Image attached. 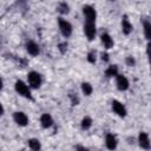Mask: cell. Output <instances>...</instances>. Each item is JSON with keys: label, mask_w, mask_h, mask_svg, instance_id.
I'll list each match as a JSON object with an SVG mask.
<instances>
[{"label": "cell", "mask_w": 151, "mask_h": 151, "mask_svg": "<svg viewBox=\"0 0 151 151\" xmlns=\"http://www.w3.org/2000/svg\"><path fill=\"white\" fill-rule=\"evenodd\" d=\"M111 106H112V110H113V112L117 114V116H119V117H122V118H124L125 116H126V113H127V111H126V107L124 106V104H122L119 100H112V103H111Z\"/></svg>", "instance_id": "5b68a950"}, {"label": "cell", "mask_w": 151, "mask_h": 151, "mask_svg": "<svg viewBox=\"0 0 151 151\" xmlns=\"http://www.w3.org/2000/svg\"><path fill=\"white\" fill-rule=\"evenodd\" d=\"M105 74L109 78L116 77L118 74V66L117 65H110V66H107V68L105 70Z\"/></svg>", "instance_id": "e0dca14e"}, {"label": "cell", "mask_w": 151, "mask_h": 151, "mask_svg": "<svg viewBox=\"0 0 151 151\" xmlns=\"http://www.w3.org/2000/svg\"><path fill=\"white\" fill-rule=\"evenodd\" d=\"M80 125H81V129H83V130H88V129L92 126V119H91V117L85 116V117L81 119Z\"/></svg>", "instance_id": "ac0fdd59"}, {"label": "cell", "mask_w": 151, "mask_h": 151, "mask_svg": "<svg viewBox=\"0 0 151 151\" xmlns=\"http://www.w3.org/2000/svg\"><path fill=\"white\" fill-rule=\"evenodd\" d=\"M138 144L142 149L144 150H149L150 149V138H149V134L146 132H139L138 134Z\"/></svg>", "instance_id": "30bf717a"}, {"label": "cell", "mask_w": 151, "mask_h": 151, "mask_svg": "<svg viewBox=\"0 0 151 151\" xmlns=\"http://www.w3.org/2000/svg\"><path fill=\"white\" fill-rule=\"evenodd\" d=\"M80 87H81V92H83L85 96H91L92 92H93V87H92V85H91L90 83H87V81L81 83Z\"/></svg>", "instance_id": "2e32d148"}, {"label": "cell", "mask_w": 151, "mask_h": 151, "mask_svg": "<svg viewBox=\"0 0 151 151\" xmlns=\"http://www.w3.org/2000/svg\"><path fill=\"white\" fill-rule=\"evenodd\" d=\"M116 85H117V88L119 91H126L130 86V83L127 80V78L123 74H117L116 76Z\"/></svg>", "instance_id": "52a82bcc"}, {"label": "cell", "mask_w": 151, "mask_h": 151, "mask_svg": "<svg viewBox=\"0 0 151 151\" xmlns=\"http://www.w3.org/2000/svg\"><path fill=\"white\" fill-rule=\"evenodd\" d=\"M40 124L44 129H50L53 125V118L50 113H44L40 117Z\"/></svg>", "instance_id": "4fadbf2b"}, {"label": "cell", "mask_w": 151, "mask_h": 151, "mask_svg": "<svg viewBox=\"0 0 151 151\" xmlns=\"http://www.w3.org/2000/svg\"><path fill=\"white\" fill-rule=\"evenodd\" d=\"M4 112H5V109H4V106H2V104L0 103V117L4 114Z\"/></svg>", "instance_id": "4316f807"}, {"label": "cell", "mask_w": 151, "mask_h": 151, "mask_svg": "<svg viewBox=\"0 0 151 151\" xmlns=\"http://www.w3.org/2000/svg\"><path fill=\"white\" fill-rule=\"evenodd\" d=\"M70 98H71L72 105H78V104H79V98H78V96H76V94H70Z\"/></svg>", "instance_id": "603a6c76"}, {"label": "cell", "mask_w": 151, "mask_h": 151, "mask_svg": "<svg viewBox=\"0 0 151 151\" xmlns=\"http://www.w3.org/2000/svg\"><path fill=\"white\" fill-rule=\"evenodd\" d=\"M96 60H97V54H96V52H94V51H90V52L87 53V61L91 63V64H94Z\"/></svg>", "instance_id": "44dd1931"}, {"label": "cell", "mask_w": 151, "mask_h": 151, "mask_svg": "<svg viewBox=\"0 0 151 151\" xmlns=\"http://www.w3.org/2000/svg\"><path fill=\"white\" fill-rule=\"evenodd\" d=\"M59 50H60L61 53H64V52L67 50V44H66V42H60V44H59Z\"/></svg>", "instance_id": "cb8c5ba5"}, {"label": "cell", "mask_w": 151, "mask_h": 151, "mask_svg": "<svg viewBox=\"0 0 151 151\" xmlns=\"http://www.w3.org/2000/svg\"><path fill=\"white\" fill-rule=\"evenodd\" d=\"M28 147L32 151H40L41 150V143L37 138H31V139H28Z\"/></svg>", "instance_id": "9a60e30c"}, {"label": "cell", "mask_w": 151, "mask_h": 151, "mask_svg": "<svg viewBox=\"0 0 151 151\" xmlns=\"http://www.w3.org/2000/svg\"><path fill=\"white\" fill-rule=\"evenodd\" d=\"M58 26H59V29H60L61 34L65 38L71 37L73 28H72V25H71V22L68 20H66L64 18H58Z\"/></svg>", "instance_id": "3957f363"}, {"label": "cell", "mask_w": 151, "mask_h": 151, "mask_svg": "<svg viewBox=\"0 0 151 151\" xmlns=\"http://www.w3.org/2000/svg\"><path fill=\"white\" fill-rule=\"evenodd\" d=\"M100 55H101V60H103V61H109V54H107V53H104V52H103Z\"/></svg>", "instance_id": "484cf974"}, {"label": "cell", "mask_w": 151, "mask_h": 151, "mask_svg": "<svg viewBox=\"0 0 151 151\" xmlns=\"http://www.w3.org/2000/svg\"><path fill=\"white\" fill-rule=\"evenodd\" d=\"M76 151H90L87 147H85V146H83V145H77V147H76Z\"/></svg>", "instance_id": "d4e9b609"}, {"label": "cell", "mask_w": 151, "mask_h": 151, "mask_svg": "<svg viewBox=\"0 0 151 151\" xmlns=\"http://www.w3.org/2000/svg\"><path fill=\"white\" fill-rule=\"evenodd\" d=\"M27 81H28V86L32 88H39L41 86L42 83V78L40 76V73L35 72V71H31L27 74Z\"/></svg>", "instance_id": "7a4b0ae2"}, {"label": "cell", "mask_w": 151, "mask_h": 151, "mask_svg": "<svg viewBox=\"0 0 151 151\" xmlns=\"http://www.w3.org/2000/svg\"><path fill=\"white\" fill-rule=\"evenodd\" d=\"M125 63H126V65H127V66H130V67H132V66H134V65H136V60H134V58H133V57H131V55L126 57Z\"/></svg>", "instance_id": "7402d4cb"}, {"label": "cell", "mask_w": 151, "mask_h": 151, "mask_svg": "<svg viewBox=\"0 0 151 151\" xmlns=\"http://www.w3.org/2000/svg\"><path fill=\"white\" fill-rule=\"evenodd\" d=\"M105 145L109 150H114L118 145V140H117V137L113 134V133H107L106 137H105Z\"/></svg>", "instance_id": "8fae6325"}, {"label": "cell", "mask_w": 151, "mask_h": 151, "mask_svg": "<svg viewBox=\"0 0 151 151\" xmlns=\"http://www.w3.org/2000/svg\"><path fill=\"white\" fill-rule=\"evenodd\" d=\"M2 87H4V81H2V79L0 78V91L2 90Z\"/></svg>", "instance_id": "83f0119b"}, {"label": "cell", "mask_w": 151, "mask_h": 151, "mask_svg": "<svg viewBox=\"0 0 151 151\" xmlns=\"http://www.w3.org/2000/svg\"><path fill=\"white\" fill-rule=\"evenodd\" d=\"M14 88H15L17 93L20 94L21 97L27 98V99H32L31 88H29V86H28L25 81H22V80H17L15 84H14Z\"/></svg>", "instance_id": "6da1fadb"}, {"label": "cell", "mask_w": 151, "mask_h": 151, "mask_svg": "<svg viewBox=\"0 0 151 151\" xmlns=\"http://www.w3.org/2000/svg\"><path fill=\"white\" fill-rule=\"evenodd\" d=\"M13 119L14 122L19 125V126H26L28 124V117L26 113L21 112V111H17L13 113Z\"/></svg>", "instance_id": "ba28073f"}, {"label": "cell", "mask_w": 151, "mask_h": 151, "mask_svg": "<svg viewBox=\"0 0 151 151\" xmlns=\"http://www.w3.org/2000/svg\"><path fill=\"white\" fill-rule=\"evenodd\" d=\"M57 9H58V12L61 13V14H67V13L70 12V6H68L66 2H60V4L58 5Z\"/></svg>", "instance_id": "ffe728a7"}, {"label": "cell", "mask_w": 151, "mask_h": 151, "mask_svg": "<svg viewBox=\"0 0 151 151\" xmlns=\"http://www.w3.org/2000/svg\"><path fill=\"white\" fill-rule=\"evenodd\" d=\"M25 47H26V51L28 54H31L32 57H37L39 53H40V47L37 42L32 41V40H28L26 44H25Z\"/></svg>", "instance_id": "9c48e42d"}, {"label": "cell", "mask_w": 151, "mask_h": 151, "mask_svg": "<svg viewBox=\"0 0 151 151\" xmlns=\"http://www.w3.org/2000/svg\"><path fill=\"white\" fill-rule=\"evenodd\" d=\"M100 40H101V44L104 45V47L106 50H110L113 47V39L111 38V35L109 33H103L100 35Z\"/></svg>", "instance_id": "5bb4252c"}, {"label": "cell", "mask_w": 151, "mask_h": 151, "mask_svg": "<svg viewBox=\"0 0 151 151\" xmlns=\"http://www.w3.org/2000/svg\"><path fill=\"white\" fill-rule=\"evenodd\" d=\"M143 28H144V35L147 40H150L151 38V24L149 20H145L143 24Z\"/></svg>", "instance_id": "d6986e66"}, {"label": "cell", "mask_w": 151, "mask_h": 151, "mask_svg": "<svg viewBox=\"0 0 151 151\" xmlns=\"http://www.w3.org/2000/svg\"><path fill=\"white\" fill-rule=\"evenodd\" d=\"M84 33L86 35V38L88 40H93L94 37H96V33H97V29H96V24L94 22H86L84 24Z\"/></svg>", "instance_id": "8992f818"}, {"label": "cell", "mask_w": 151, "mask_h": 151, "mask_svg": "<svg viewBox=\"0 0 151 151\" xmlns=\"http://www.w3.org/2000/svg\"><path fill=\"white\" fill-rule=\"evenodd\" d=\"M83 14L85 17L86 22H96V18H97V12L96 9L90 6V5H85L83 7Z\"/></svg>", "instance_id": "277c9868"}, {"label": "cell", "mask_w": 151, "mask_h": 151, "mask_svg": "<svg viewBox=\"0 0 151 151\" xmlns=\"http://www.w3.org/2000/svg\"><path fill=\"white\" fill-rule=\"evenodd\" d=\"M122 32L125 34V35H129L131 32H132V24L130 22V20L127 19L126 15H124L122 18Z\"/></svg>", "instance_id": "7c38bea8"}]
</instances>
